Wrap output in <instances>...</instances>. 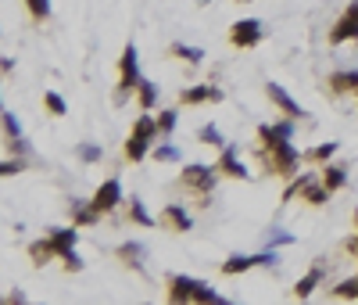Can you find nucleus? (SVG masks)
Masks as SVG:
<instances>
[{
  "mask_svg": "<svg viewBox=\"0 0 358 305\" xmlns=\"http://www.w3.org/2000/svg\"><path fill=\"white\" fill-rule=\"evenodd\" d=\"M0 69H4V76H11V69H15V58H8V54H4V58H0Z\"/></svg>",
  "mask_w": 358,
  "mask_h": 305,
  "instance_id": "nucleus-38",
  "label": "nucleus"
},
{
  "mask_svg": "<svg viewBox=\"0 0 358 305\" xmlns=\"http://www.w3.org/2000/svg\"><path fill=\"white\" fill-rule=\"evenodd\" d=\"M319 180H323V187H326L330 194H337V191L348 187V169H344V166H333V162H326V166L319 169Z\"/></svg>",
  "mask_w": 358,
  "mask_h": 305,
  "instance_id": "nucleus-18",
  "label": "nucleus"
},
{
  "mask_svg": "<svg viewBox=\"0 0 358 305\" xmlns=\"http://www.w3.org/2000/svg\"><path fill=\"white\" fill-rule=\"evenodd\" d=\"M323 280H326V266H323V262H315V266H312L298 284H294V298H312V291L319 288Z\"/></svg>",
  "mask_w": 358,
  "mask_h": 305,
  "instance_id": "nucleus-16",
  "label": "nucleus"
},
{
  "mask_svg": "<svg viewBox=\"0 0 358 305\" xmlns=\"http://www.w3.org/2000/svg\"><path fill=\"white\" fill-rule=\"evenodd\" d=\"M75 155H79V162H87V166H97V162L104 158V148L100 144H79Z\"/></svg>",
  "mask_w": 358,
  "mask_h": 305,
  "instance_id": "nucleus-31",
  "label": "nucleus"
},
{
  "mask_svg": "<svg viewBox=\"0 0 358 305\" xmlns=\"http://www.w3.org/2000/svg\"><path fill=\"white\" fill-rule=\"evenodd\" d=\"M93 209L100 212V216H108V212H115L118 205H122V201H125V194H122V180L118 176H111V180H104L100 183V187L93 191Z\"/></svg>",
  "mask_w": 358,
  "mask_h": 305,
  "instance_id": "nucleus-7",
  "label": "nucleus"
},
{
  "mask_svg": "<svg viewBox=\"0 0 358 305\" xmlns=\"http://www.w3.org/2000/svg\"><path fill=\"white\" fill-rule=\"evenodd\" d=\"M8 151H15V155H33V148H29V140H26V137L8 140Z\"/></svg>",
  "mask_w": 358,
  "mask_h": 305,
  "instance_id": "nucleus-35",
  "label": "nucleus"
},
{
  "mask_svg": "<svg viewBox=\"0 0 358 305\" xmlns=\"http://www.w3.org/2000/svg\"><path fill=\"white\" fill-rule=\"evenodd\" d=\"M22 173H26V162L22 158H4V166H0V176H8V180L11 176H22Z\"/></svg>",
  "mask_w": 358,
  "mask_h": 305,
  "instance_id": "nucleus-33",
  "label": "nucleus"
},
{
  "mask_svg": "<svg viewBox=\"0 0 358 305\" xmlns=\"http://www.w3.org/2000/svg\"><path fill=\"white\" fill-rule=\"evenodd\" d=\"M158 97H161L158 83H151V79H140V87H136V101H140V108H143V112H154V108H158Z\"/></svg>",
  "mask_w": 358,
  "mask_h": 305,
  "instance_id": "nucleus-22",
  "label": "nucleus"
},
{
  "mask_svg": "<svg viewBox=\"0 0 358 305\" xmlns=\"http://www.w3.org/2000/svg\"><path fill=\"white\" fill-rule=\"evenodd\" d=\"M69 216H72L75 227H97V223H100V212L93 209V201H82V198H72Z\"/></svg>",
  "mask_w": 358,
  "mask_h": 305,
  "instance_id": "nucleus-15",
  "label": "nucleus"
},
{
  "mask_svg": "<svg viewBox=\"0 0 358 305\" xmlns=\"http://www.w3.org/2000/svg\"><path fill=\"white\" fill-rule=\"evenodd\" d=\"M140 79H143V76H140V54H136L133 44H125V47H122V58H118V94H115L118 105H125V101L136 94Z\"/></svg>",
  "mask_w": 358,
  "mask_h": 305,
  "instance_id": "nucleus-4",
  "label": "nucleus"
},
{
  "mask_svg": "<svg viewBox=\"0 0 358 305\" xmlns=\"http://www.w3.org/2000/svg\"><path fill=\"white\" fill-rule=\"evenodd\" d=\"M348 252H355V255H358V244H351V248H348Z\"/></svg>",
  "mask_w": 358,
  "mask_h": 305,
  "instance_id": "nucleus-41",
  "label": "nucleus"
},
{
  "mask_svg": "<svg viewBox=\"0 0 358 305\" xmlns=\"http://www.w3.org/2000/svg\"><path fill=\"white\" fill-rule=\"evenodd\" d=\"M219 169L215 166H201V162H190V166H183L179 173V187H186L190 194H197L201 201L197 205H208L212 201V191H215V183H219Z\"/></svg>",
  "mask_w": 358,
  "mask_h": 305,
  "instance_id": "nucleus-3",
  "label": "nucleus"
},
{
  "mask_svg": "<svg viewBox=\"0 0 358 305\" xmlns=\"http://www.w3.org/2000/svg\"><path fill=\"white\" fill-rule=\"evenodd\" d=\"M355 97H358V94H355Z\"/></svg>",
  "mask_w": 358,
  "mask_h": 305,
  "instance_id": "nucleus-43",
  "label": "nucleus"
},
{
  "mask_svg": "<svg viewBox=\"0 0 358 305\" xmlns=\"http://www.w3.org/2000/svg\"><path fill=\"white\" fill-rule=\"evenodd\" d=\"M351 244H358V209H355V237L348 241V248H351Z\"/></svg>",
  "mask_w": 358,
  "mask_h": 305,
  "instance_id": "nucleus-40",
  "label": "nucleus"
},
{
  "mask_svg": "<svg viewBox=\"0 0 358 305\" xmlns=\"http://www.w3.org/2000/svg\"><path fill=\"white\" fill-rule=\"evenodd\" d=\"M26 11L36 26H44L47 18H51V0H26Z\"/></svg>",
  "mask_w": 358,
  "mask_h": 305,
  "instance_id": "nucleus-29",
  "label": "nucleus"
},
{
  "mask_svg": "<svg viewBox=\"0 0 358 305\" xmlns=\"http://www.w3.org/2000/svg\"><path fill=\"white\" fill-rule=\"evenodd\" d=\"M47 234H51L54 248H57V259H65L69 252H75V244H79V227H75V223H72V227H51Z\"/></svg>",
  "mask_w": 358,
  "mask_h": 305,
  "instance_id": "nucleus-12",
  "label": "nucleus"
},
{
  "mask_svg": "<svg viewBox=\"0 0 358 305\" xmlns=\"http://www.w3.org/2000/svg\"><path fill=\"white\" fill-rule=\"evenodd\" d=\"M4 302H8V305H15V302L22 305V302H26V291H8V298H4Z\"/></svg>",
  "mask_w": 358,
  "mask_h": 305,
  "instance_id": "nucleus-37",
  "label": "nucleus"
},
{
  "mask_svg": "<svg viewBox=\"0 0 358 305\" xmlns=\"http://www.w3.org/2000/svg\"><path fill=\"white\" fill-rule=\"evenodd\" d=\"M265 97L272 101V108H280V115H287V119H294V122H301V119L308 115L298 101L287 94V87H280V83H265Z\"/></svg>",
  "mask_w": 358,
  "mask_h": 305,
  "instance_id": "nucleus-8",
  "label": "nucleus"
},
{
  "mask_svg": "<svg viewBox=\"0 0 358 305\" xmlns=\"http://www.w3.org/2000/svg\"><path fill=\"white\" fill-rule=\"evenodd\" d=\"M240 4H251V0H240Z\"/></svg>",
  "mask_w": 358,
  "mask_h": 305,
  "instance_id": "nucleus-42",
  "label": "nucleus"
},
{
  "mask_svg": "<svg viewBox=\"0 0 358 305\" xmlns=\"http://www.w3.org/2000/svg\"><path fill=\"white\" fill-rule=\"evenodd\" d=\"M255 266H258L255 255H229V259L222 262V277H240V273L255 270Z\"/></svg>",
  "mask_w": 358,
  "mask_h": 305,
  "instance_id": "nucleus-21",
  "label": "nucleus"
},
{
  "mask_svg": "<svg viewBox=\"0 0 358 305\" xmlns=\"http://www.w3.org/2000/svg\"><path fill=\"white\" fill-rule=\"evenodd\" d=\"M4 137L15 140V137H22V122H18V115L11 108H4Z\"/></svg>",
  "mask_w": 358,
  "mask_h": 305,
  "instance_id": "nucleus-32",
  "label": "nucleus"
},
{
  "mask_svg": "<svg viewBox=\"0 0 358 305\" xmlns=\"http://www.w3.org/2000/svg\"><path fill=\"white\" fill-rule=\"evenodd\" d=\"M290 241H294V237H290V234H283V230H276V234L269 237V244H272V248H276V244H290Z\"/></svg>",
  "mask_w": 358,
  "mask_h": 305,
  "instance_id": "nucleus-36",
  "label": "nucleus"
},
{
  "mask_svg": "<svg viewBox=\"0 0 358 305\" xmlns=\"http://www.w3.org/2000/svg\"><path fill=\"white\" fill-rule=\"evenodd\" d=\"M61 266H65V273H79L82 266H87V262H82V259H79L75 252H69L65 259H61Z\"/></svg>",
  "mask_w": 358,
  "mask_h": 305,
  "instance_id": "nucleus-34",
  "label": "nucleus"
},
{
  "mask_svg": "<svg viewBox=\"0 0 358 305\" xmlns=\"http://www.w3.org/2000/svg\"><path fill=\"white\" fill-rule=\"evenodd\" d=\"M125 212H129V223H136V227H154V216L147 212V205H143V198L140 194H129V201H125Z\"/></svg>",
  "mask_w": 358,
  "mask_h": 305,
  "instance_id": "nucleus-20",
  "label": "nucleus"
},
{
  "mask_svg": "<svg viewBox=\"0 0 358 305\" xmlns=\"http://www.w3.org/2000/svg\"><path fill=\"white\" fill-rule=\"evenodd\" d=\"M197 140H201L204 148H215V151H222V148L229 144V140L222 137V130L215 126V122H204V126L197 130Z\"/></svg>",
  "mask_w": 358,
  "mask_h": 305,
  "instance_id": "nucleus-23",
  "label": "nucleus"
},
{
  "mask_svg": "<svg viewBox=\"0 0 358 305\" xmlns=\"http://www.w3.org/2000/svg\"><path fill=\"white\" fill-rule=\"evenodd\" d=\"M158 227L168 230V234H190L194 230V216L186 212V205H179V201H168V205L158 212Z\"/></svg>",
  "mask_w": 358,
  "mask_h": 305,
  "instance_id": "nucleus-6",
  "label": "nucleus"
},
{
  "mask_svg": "<svg viewBox=\"0 0 358 305\" xmlns=\"http://www.w3.org/2000/svg\"><path fill=\"white\" fill-rule=\"evenodd\" d=\"M258 158L269 176L280 180H294L305 162V151L294 148V119H280V122H262L258 126Z\"/></svg>",
  "mask_w": 358,
  "mask_h": 305,
  "instance_id": "nucleus-1",
  "label": "nucleus"
},
{
  "mask_svg": "<svg viewBox=\"0 0 358 305\" xmlns=\"http://www.w3.org/2000/svg\"><path fill=\"white\" fill-rule=\"evenodd\" d=\"M348 40H358V18L341 15L337 26L330 29V47H341V44H348Z\"/></svg>",
  "mask_w": 358,
  "mask_h": 305,
  "instance_id": "nucleus-17",
  "label": "nucleus"
},
{
  "mask_svg": "<svg viewBox=\"0 0 358 305\" xmlns=\"http://www.w3.org/2000/svg\"><path fill=\"white\" fill-rule=\"evenodd\" d=\"M337 151H341V144H337V140H326V144L305 151V162H319V166H326V162H333V155H337Z\"/></svg>",
  "mask_w": 358,
  "mask_h": 305,
  "instance_id": "nucleus-25",
  "label": "nucleus"
},
{
  "mask_svg": "<svg viewBox=\"0 0 358 305\" xmlns=\"http://www.w3.org/2000/svg\"><path fill=\"white\" fill-rule=\"evenodd\" d=\"M176 126H179V112H176V108H161V112H158V130H161V137H172Z\"/></svg>",
  "mask_w": 358,
  "mask_h": 305,
  "instance_id": "nucleus-28",
  "label": "nucleus"
},
{
  "mask_svg": "<svg viewBox=\"0 0 358 305\" xmlns=\"http://www.w3.org/2000/svg\"><path fill=\"white\" fill-rule=\"evenodd\" d=\"M344 15H351V18H358V0H351V4H348V11Z\"/></svg>",
  "mask_w": 358,
  "mask_h": 305,
  "instance_id": "nucleus-39",
  "label": "nucleus"
},
{
  "mask_svg": "<svg viewBox=\"0 0 358 305\" xmlns=\"http://www.w3.org/2000/svg\"><path fill=\"white\" fill-rule=\"evenodd\" d=\"M151 151H154V140H147V137H140V133L129 130V137H125V144H122L125 162H143Z\"/></svg>",
  "mask_w": 358,
  "mask_h": 305,
  "instance_id": "nucleus-14",
  "label": "nucleus"
},
{
  "mask_svg": "<svg viewBox=\"0 0 358 305\" xmlns=\"http://www.w3.org/2000/svg\"><path fill=\"white\" fill-rule=\"evenodd\" d=\"M219 101H226V94H222L219 87H204V83H197V87L179 90V105H186V108H197V105H219Z\"/></svg>",
  "mask_w": 358,
  "mask_h": 305,
  "instance_id": "nucleus-10",
  "label": "nucleus"
},
{
  "mask_svg": "<svg viewBox=\"0 0 358 305\" xmlns=\"http://www.w3.org/2000/svg\"><path fill=\"white\" fill-rule=\"evenodd\" d=\"M262 40H265V26L258 18H237V22L229 26V44L237 51H255Z\"/></svg>",
  "mask_w": 358,
  "mask_h": 305,
  "instance_id": "nucleus-5",
  "label": "nucleus"
},
{
  "mask_svg": "<svg viewBox=\"0 0 358 305\" xmlns=\"http://www.w3.org/2000/svg\"><path fill=\"white\" fill-rule=\"evenodd\" d=\"M326 90L330 94H358V69H341V72H330L326 79Z\"/></svg>",
  "mask_w": 358,
  "mask_h": 305,
  "instance_id": "nucleus-13",
  "label": "nucleus"
},
{
  "mask_svg": "<svg viewBox=\"0 0 358 305\" xmlns=\"http://www.w3.org/2000/svg\"><path fill=\"white\" fill-rule=\"evenodd\" d=\"M29 259H33V266H47V262L57 259V248H54L51 234H47L44 241H33V244H29Z\"/></svg>",
  "mask_w": 358,
  "mask_h": 305,
  "instance_id": "nucleus-19",
  "label": "nucleus"
},
{
  "mask_svg": "<svg viewBox=\"0 0 358 305\" xmlns=\"http://www.w3.org/2000/svg\"><path fill=\"white\" fill-rule=\"evenodd\" d=\"M151 158H154V162H161V166H172V162H179L183 155H179V148H176V144H154Z\"/></svg>",
  "mask_w": 358,
  "mask_h": 305,
  "instance_id": "nucleus-30",
  "label": "nucleus"
},
{
  "mask_svg": "<svg viewBox=\"0 0 358 305\" xmlns=\"http://www.w3.org/2000/svg\"><path fill=\"white\" fill-rule=\"evenodd\" d=\"M215 169H219L222 176H229V180H247V176H251L247 166H244V158H240V148H237V144H226V148L219 151Z\"/></svg>",
  "mask_w": 358,
  "mask_h": 305,
  "instance_id": "nucleus-9",
  "label": "nucleus"
},
{
  "mask_svg": "<svg viewBox=\"0 0 358 305\" xmlns=\"http://www.w3.org/2000/svg\"><path fill=\"white\" fill-rule=\"evenodd\" d=\"M44 108L54 115V119H61V115H69V105H65V97H61L57 90H44Z\"/></svg>",
  "mask_w": 358,
  "mask_h": 305,
  "instance_id": "nucleus-27",
  "label": "nucleus"
},
{
  "mask_svg": "<svg viewBox=\"0 0 358 305\" xmlns=\"http://www.w3.org/2000/svg\"><path fill=\"white\" fill-rule=\"evenodd\" d=\"M118 262L122 266H129V270H136V273H143V259H147V244H140V241H125V244H118Z\"/></svg>",
  "mask_w": 358,
  "mask_h": 305,
  "instance_id": "nucleus-11",
  "label": "nucleus"
},
{
  "mask_svg": "<svg viewBox=\"0 0 358 305\" xmlns=\"http://www.w3.org/2000/svg\"><path fill=\"white\" fill-rule=\"evenodd\" d=\"M165 298L172 302V305H183V302H204V305H219L226 302L215 288H208L204 280L197 277H186V273H172L165 280Z\"/></svg>",
  "mask_w": 358,
  "mask_h": 305,
  "instance_id": "nucleus-2",
  "label": "nucleus"
},
{
  "mask_svg": "<svg viewBox=\"0 0 358 305\" xmlns=\"http://www.w3.org/2000/svg\"><path fill=\"white\" fill-rule=\"evenodd\" d=\"M330 298H341V302H358V277L341 280L337 288H330Z\"/></svg>",
  "mask_w": 358,
  "mask_h": 305,
  "instance_id": "nucleus-26",
  "label": "nucleus"
},
{
  "mask_svg": "<svg viewBox=\"0 0 358 305\" xmlns=\"http://www.w3.org/2000/svg\"><path fill=\"white\" fill-rule=\"evenodd\" d=\"M168 54L186 61V65H201V61H204V51L194 47V44H172V47H168Z\"/></svg>",
  "mask_w": 358,
  "mask_h": 305,
  "instance_id": "nucleus-24",
  "label": "nucleus"
}]
</instances>
